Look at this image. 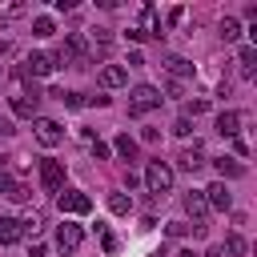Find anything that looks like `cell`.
Returning <instances> with one entry per match:
<instances>
[{"instance_id":"obj_18","label":"cell","mask_w":257,"mask_h":257,"mask_svg":"<svg viewBox=\"0 0 257 257\" xmlns=\"http://www.w3.org/2000/svg\"><path fill=\"white\" fill-rule=\"evenodd\" d=\"M52 32H56V24H52V16H37V20H32V37H52Z\"/></svg>"},{"instance_id":"obj_23","label":"cell","mask_w":257,"mask_h":257,"mask_svg":"<svg viewBox=\"0 0 257 257\" xmlns=\"http://www.w3.org/2000/svg\"><path fill=\"white\" fill-rule=\"evenodd\" d=\"M52 96H56V101H64L69 109H85V96H81V92H52Z\"/></svg>"},{"instance_id":"obj_19","label":"cell","mask_w":257,"mask_h":257,"mask_svg":"<svg viewBox=\"0 0 257 257\" xmlns=\"http://www.w3.org/2000/svg\"><path fill=\"white\" fill-rule=\"evenodd\" d=\"M237 64H241V73H253V69H257V48H253V44H245V48H241V56H237Z\"/></svg>"},{"instance_id":"obj_24","label":"cell","mask_w":257,"mask_h":257,"mask_svg":"<svg viewBox=\"0 0 257 257\" xmlns=\"http://www.w3.org/2000/svg\"><path fill=\"white\" fill-rule=\"evenodd\" d=\"M109 209L113 213H128V197L125 193H109Z\"/></svg>"},{"instance_id":"obj_25","label":"cell","mask_w":257,"mask_h":257,"mask_svg":"<svg viewBox=\"0 0 257 257\" xmlns=\"http://www.w3.org/2000/svg\"><path fill=\"white\" fill-rule=\"evenodd\" d=\"M92 157H96V161H109V157H113V149H109L105 141H92Z\"/></svg>"},{"instance_id":"obj_21","label":"cell","mask_w":257,"mask_h":257,"mask_svg":"<svg viewBox=\"0 0 257 257\" xmlns=\"http://www.w3.org/2000/svg\"><path fill=\"white\" fill-rule=\"evenodd\" d=\"M165 64H169V73H173V77H189V73H193V64H189L185 56H169Z\"/></svg>"},{"instance_id":"obj_14","label":"cell","mask_w":257,"mask_h":257,"mask_svg":"<svg viewBox=\"0 0 257 257\" xmlns=\"http://www.w3.org/2000/svg\"><path fill=\"white\" fill-rule=\"evenodd\" d=\"M128 81V73L121 69V64H109V69H101V85L105 88H117V85H125Z\"/></svg>"},{"instance_id":"obj_1","label":"cell","mask_w":257,"mask_h":257,"mask_svg":"<svg viewBox=\"0 0 257 257\" xmlns=\"http://www.w3.org/2000/svg\"><path fill=\"white\" fill-rule=\"evenodd\" d=\"M145 185H149V193L165 197V193L173 189V169L165 165V161H149V169H145Z\"/></svg>"},{"instance_id":"obj_22","label":"cell","mask_w":257,"mask_h":257,"mask_svg":"<svg viewBox=\"0 0 257 257\" xmlns=\"http://www.w3.org/2000/svg\"><path fill=\"white\" fill-rule=\"evenodd\" d=\"M237 37H241V24H237L233 16H225V20H221V41H237Z\"/></svg>"},{"instance_id":"obj_11","label":"cell","mask_w":257,"mask_h":257,"mask_svg":"<svg viewBox=\"0 0 257 257\" xmlns=\"http://www.w3.org/2000/svg\"><path fill=\"white\" fill-rule=\"evenodd\" d=\"M185 209H189V217L197 221V229H201V221H205V213H209V205H205V193H189V197H185Z\"/></svg>"},{"instance_id":"obj_27","label":"cell","mask_w":257,"mask_h":257,"mask_svg":"<svg viewBox=\"0 0 257 257\" xmlns=\"http://www.w3.org/2000/svg\"><path fill=\"white\" fill-rule=\"evenodd\" d=\"M165 233H169V237H185V233H189V225H185V221H169V229H165Z\"/></svg>"},{"instance_id":"obj_4","label":"cell","mask_w":257,"mask_h":257,"mask_svg":"<svg viewBox=\"0 0 257 257\" xmlns=\"http://www.w3.org/2000/svg\"><path fill=\"white\" fill-rule=\"evenodd\" d=\"M41 185L48 193H56L64 185V161H41Z\"/></svg>"},{"instance_id":"obj_2","label":"cell","mask_w":257,"mask_h":257,"mask_svg":"<svg viewBox=\"0 0 257 257\" xmlns=\"http://www.w3.org/2000/svg\"><path fill=\"white\" fill-rule=\"evenodd\" d=\"M165 96H161V88H153V85H137L133 88V101H128V113L133 117H145V113H153Z\"/></svg>"},{"instance_id":"obj_5","label":"cell","mask_w":257,"mask_h":257,"mask_svg":"<svg viewBox=\"0 0 257 257\" xmlns=\"http://www.w3.org/2000/svg\"><path fill=\"white\" fill-rule=\"evenodd\" d=\"M56 64H64L60 60V52H32L28 56V73H37V77H48Z\"/></svg>"},{"instance_id":"obj_9","label":"cell","mask_w":257,"mask_h":257,"mask_svg":"<svg viewBox=\"0 0 257 257\" xmlns=\"http://www.w3.org/2000/svg\"><path fill=\"white\" fill-rule=\"evenodd\" d=\"M24 237V225L16 221V217H0V241H4V245H16Z\"/></svg>"},{"instance_id":"obj_12","label":"cell","mask_w":257,"mask_h":257,"mask_svg":"<svg viewBox=\"0 0 257 257\" xmlns=\"http://www.w3.org/2000/svg\"><path fill=\"white\" fill-rule=\"evenodd\" d=\"M0 193H4L8 201H28V189H24L20 181H12L8 173H0Z\"/></svg>"},{"instance_id":"obj_15","label":"cell","mask_w":257,"mask_h":257,"mask_svg":"<svg viewBox=\"0 0 257 257\" xmlns=\"http://www.w3.org/2000/svg\"><path fill=\"white\" fill-rule=\"evenodd\" d=\"M113 149H117V153H121L125 161H137V141L128 137V133H121V137L113 141Z\"/></svg>"},{"instance_id":"obj_29","label":"cell","mask_w":257,"mask_h":257,"mask_svg":"<svg viewBox=\"0 0 257 257\" xmlns=\"http://www.w3.org/2000/svg\"><path fill=\"white\" fill-rule=\"evenodd\" d=\"M12 133H16L12 121H8V117H0V137H12Z\"/></svg>"},{"instance_id":"obj_7","label":"cell","mask_w":257,"mask_h":257,"mask_svg":"<svg viewBox=\"0 0 257 257\" xmlns=\"http://www.w3.org/2000/svg\"><path fill=\"white\" fill-rule=\"evenodd\" d=\"M81 241H85V233H81V225H73V221H64L60 229H56V245H60L64 253H73Z\"/></svg>"},{"instance_id":"obj_17","label":"cell","mask_w":257,"mask_h":257,"mask_svg":"<svg viewBox=\"0 0 257 257\" xmlns=\"http://www.w3.org/2000/svg\"><path fill=\"white\" fill-rule=\"evenodd\" d=\"M225 249H229L233 257H245V253H249V241H245L241 233H229V237H225Z\"/></svg>"},{"instance_id":"obj_6","label":"cell","mask_w":257,"mask_h":257,"mask_svg":"<svg viewBox=\"0 0 257 257\" xmlns=\"http://www.w3.org/2000/svg\"><path fill=\"white\" fill-rule=\"evenodd\" d=\"M37 141L52 149V145H60V141H64V128H60L56 121H48V117H41V121H37Z\"/></svg>"},{"instance_id":"obj_26","label":"cell","mask_w":257,"mask_h":257,"mask_svg":"<svg viewBox=\"0 0 257 257\" xmlns=\"http://www.w3.org/2000/svg\"><path fill=\"white\" fill-rule=\"evenodd\" d=\"M173 133H177V137H189V133H193V121H189V117H181V121L173 125Z\"/></svg>"},{"instance_id":"obj_16","label":"cell","mask_w":257,"mask_h":257,"mask_svg":"<svg viewBox=\"0 0 257 257\" xmlns=\"http://www.w3.org/2000/svg\"><path fill=\"white\" fill-rule=\"evenodd\" d=\"M217 173H221V177H241L245 165H237L233 157H217Z\"/></svg>"},{"instance_id":"obj_13","label":"cell","mask_w":257,"mask_h":257,"mask_svg":"<svg viewBox=\"0 0 257 257\" xmlns=\"http://www.w3.org/2000/svg\"><path fill=\"white\" fill-rule=\"evenodd\" d=\"M237 125H241V113H221L217 117V133L221 137H237Z\"/></svg>"},{"instance_id":"obj_20","label":"cell","mask_w":257,"mask_h":257,"mask_svg":"<svg viewBox=\"0 0 257 257\" xmlns=\"http://www.w3.org/2000/svg\"><path fill=\"white\" fill-rule=\"evenodd\" d=\"M12 113L16 117H32V113H37V101H28V96H12Z\"/></svg>"},{"instance_id":"obj_28","label":"cell","mask_w":257,"mask_h":257,"mask_svg":"<svg viewBox=\"0 0 257 257\" xmlns=\"http://www.w3.org/2000/svg\"><path fill=\"white\" fill-rule=\"evenodd\" d=\"M205 109H209V101H189V105H185V113H193V117H201Z\"/></svg>"},{"instance_id":"obj_10","label":"cell","mask_w":257,"mask_h":257,"mask_svg":"<svg viewBox=\"0 0 257 257\" xmlns=\"http://www.w3.org/2000/svg\"><path fill=\"white\" fill-rule=\"evenodd\" d=\"M177 161H181V169L197 173V169L205 165V149H201V145H193V149H181V157H177Z\"/></svg>"},{"instance_id":"obj_30","label":"cell","mask_w":257,"mask_h":257,"mask_svg":"<svg viewBox=\"0 0 257 257\" xmlns=\"http://www.w3.org/2000/svg\"><path fill=\"white\" fill-rule=\"evenodd\" d=\"M101 245H105V253H117V237H113V233H105V237H101Z\"/></svg>"},{"instance_id":"obj_8","label":"cell","mask_w":257,"mask_h":257,"mask_svg":"<svg viewBox=\"0 0 257 257\" xmlns=\"http://www.w3.org/2000/svg\"><path fill=\"white\" fill-rule=\"evenodd\" d=\"M205 193H209V197H205V205H209V209H229V205H233V197H229V189H225V181L209 185Z\"/></svg>"},{"instance_id":"obj_3","label":"cell","mask_w":257,"mask_h":257,"mask_svg":"<svg viewBox=\"0 0 257 257\" xmlns=\"http://www.w3.org/2000/svg\"><path fill=\"white\" fill-rule=\"evenodd\" d=\"M56 205H60V213H88V209H92V197H88V193H81V189H64Z\"/></svg>"}]
</instances>
